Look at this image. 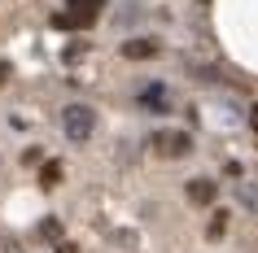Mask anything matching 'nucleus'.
<instances>
[{
  "label": "nucleus",
  "mask_w": 258,
  "mask_h": 253,
  "mask_svg": "<svg viewBox=\"0 0 258 253\" xmlns=\"http://www.w3.org/2000/svg\"><path fill=\"white\" fill-rule=\"evenodd\" d=\"M61 131H66L75 144H83V140L96 131V114L88 105H66L61 109Z\"/></svg>",
  "instance_id": "f257e3e1"
},
{
  "label": "nucleus",
  "mask_w": 258,
  "mask_h": 253,
  "mask_svg": "<svg viewBox=\"0 0 258 253\" xmlns=\"http://www.w3.org/2000/svg\"><path fill=\"white\" fill-rule=\"evenodd\" d=\"M153 148H158L162 157H188L192 153V135L188 131H158L153 135Z\"/></svg>",
  "instance_id": "f03ea898"
},
{
  "label": "nucleus",
  "mask_w": 258,
  "mask_h": 253,
  "mask_svg": "<svg viewBox=\"0 0 258 253\" xmlns=\"http://www.w3.org/2000/svg\"><path fill=\"white\" fill-rule=\"evenodd\" d=\"M215 197H219L215 179H188V201H192V205H210Z\"/></svg>",
  "instance_id": "7ed1b4c3"
},
{
  "label": "nucleus",
  "mask_w": 258,
  "mask_h": 253,
  "mask_svg": "<svg viewBox=\"0 0 258 253\" xmlns=\"http://www.w3.org/2000/svg\"><path fill=\"white\" fill-rule=\"evenodd\" d=\"M122 57L149 61V57H158V40H127V44H122Z\"/></svg>",
  "instance_id": "20e7f679"
},
{
  "label": "nucleus",
  "mask_w": 258,
  "mask_h": 253,
  "mask_svg": "<svg viewBox=\"0 0 258 253\" xmlns=\"http://www.w3.org/2000/svg\"><path fill=\"white\" fill-rule=\"evenodd\" d=\"M101 9H105V0H66V14H79V18H88V22H96Z\"/></svg>",
  "instance_id": "39448f33"
},
{
  "label": "nucleus",
  "mask_w": 258,
  "mask_h": 253,
  "mask_svg": "<svg viewBox=\"0 0 258 253\" xmlns=\"http://www.w3.org/2000/svg\"><path fill=\"white\" fill-rule=\"evenodd\" d=\"M61 175H66V171H61V161H44V166H40V188H57V184H61Z\"/></svg>",
  "instance_id": "423d86ee"
},
{
  "label": "nucleus",
  "mask_w": 258,
  "mask_h": 253,
  "mask_svg": "<svg viewBox=\"0 0 258 253\" xmlns=\"http://www.w3.org/2000/svg\"><path fill=\"white\" fill-rule=\"evenodd\" d=\"M140 105H153V109H162V105H166V88H162V83H149V88L140 92Z\"/></svg>",
  "instance_id": "0eeeda50"
},
{
  "label": "nucleus",
  "mask_w": 258,
  "mask_h": 253,
  "mask_svg": "<svg viewBox=\"0 0 258 253\" xmlns=\"http://www.w3.org/2000/svg\"><path fill=\"white\" fill-rule=\"evenodd\" d=\"M223 231H228V210H215V214H210V227H206V236L219 240Z\"/></svg>",
  "instance_id": "6e6552de"
},
{
  "label": "nucleus",
  "mask_w": 258,
  "mask_h": 253,
  "mask_svg": "<svg viewBox=\"0 0 258 253\" xmlns=\"http://www.w3.org/2000/svg\"><path fill=\"white\" fill-rule=\"evenodd\" d=\"M40 236L57 240V236H61V223H57V218H44V223H40Z\"/></svg>",
  "instance_id": "1a4fd4ad"
},
{
  "label": "nucleus",
  "mask_w": 258,
  "mask_h": 253,
  "mask_svg": "<svg viewBox=\"0 0 258 253\" xmlns=\"http://www.w3.org/2000/svg\"><path fill=\"white\" fill-rule=\"evenodd\" d=\"M9 74H14V66H9V61H0V88L9 83Z\"/></svg>",
  "instance_id": "9d476101"
},
{
  "label": "nucleus",
  "mask_w": 258,
  "mask_h": 253,
  "mask_svg": "<svg viewBox=\"0 0 258 253\" xmlns=\"http://www.w3.org/2000/svg\"><path fill=\"white\" fill-rule=\"evenodd\" d=\"M57 253H79V249H75L70 240H61V244H57Z\"/></svg>",
  "instance_id": "9b49d317"
},
{
  "label": "nucleus",
  "mask_w": 258,
  "mask_h": 253,
  "mask_svg": "<svg viewBox=\"0 0 258 253\" xmlns=\"http://www.w3.org/2000/svg\"><path fill=\"white\" fill-rule=\"evenodd\" d=\"M249 127H254V131H258V105L249 109Z\"/></svg>",
  "instance_id": "f8f14e48"
},
{
  "label": "nucleus",
  "mask_w": 258,
  "mask_h": 253,
  "mask_svg": "<svg viewBox=\"0 0 258 253\" xmlns=\"http://www.w3.org/2000/svg\"><path fill=\"white\" fill-rule=\"evenodd\" d=\"M202 5H206V0H202Z\"/></svg>",
  "instance_id": "ddd939ff"
}]
</instances>
